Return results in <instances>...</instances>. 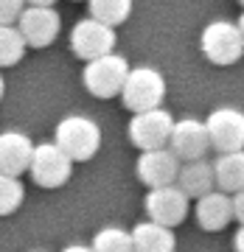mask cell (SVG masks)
<instances>
[{"label":"cell","instance_id":"obj_1","mask_svg":"<svg viewBox=\"0 0 244 252\" xmlns=\"http://www.w3.org/2000/svg\"><path fill=\"white\" fill-rule=\"evenodd\" d=\"M199 48L210 64H219V67L236 64L244 56V36L239 23H230V20L208 23L199 34Z\"/></svg>","mask_w":244,"mask_h":252},{"label":"cell","instance_id":"obj_2","mask_svg":"<svg viewBox=\"0 0 244 252\" xmlns=\"http://www.w3.org/2000/svg\"><path fill=\"white\" fill-rule=\"evenodd\" d=\"M129 62L124 59L121 54H104L99 59H90L81 70V81L90 95L96 98H115L121 95L124 84H127V76H129Z\"/></svg>","mask_w":244,"mask_h":252},{"label":"cell","instance_id":"obj_3","mask_svg":"<svg viewBox=\"0 0 244 252\" xmlns=\"http://www.w3.org/2000/svg\"><path fill=\"white\" fill-rule=\"evenodd\" d=\"M56 143L73 157V162L93 160L101 149V129L93 118L68 115L56 124Z\"/></svg>","mask_w":244,"mask_h":252},{"label":"cell","instance_id":"obj_4","mask_svg":"<svg viewBox=\"0 0 244 252\" xmlns=\"http://www.w3.org/2000/svg\"><path fill=\"white\" fill-rule=\"evenodd\" d=\"M124 107L129 112H143V109H154L160 107L166 98V79L160 70L154 67H132L127 76V84L121 90Z\"/></svg>","mask_w":244,"mask_h":252},{"label":"cell","instance_id":"obj_5","mask_svg":"<svg viewBox=\"0 0 244 252\" xmlns=\"http://www.w3.org/2000/svg\"><path fill=\"white\" fill-rule=\"evenodd\" d=\"M174 121L172 112H166L163 107L143 109V112H132L129 121V140L132 146H138L140 152H152V149H166L172 140L174 132Z\"/></svg>","mask_w":244,"mask_h":252},{"label":"cell","instance_id":"obj_6","mask_svg":"<svg viewBox=\"0 0 244 252\" xmlns=\"http://www.w3.org/2000/svg\"><path fill=\"white\" fill-rule=\"evenodd\" d=\"M28 174L39 188H62L73 174V157L56 140L54 143H39L34 149Z\"/></svg>","mask_w":244,"mask_h":252},{"label":"cell","instance_id":"obj_7","mask_svg":"<svg viewBox=\"0 0 244 252\" xmlns=\"http://www.w3.org/2000/svg\"><path fill=\"white\" fill-rule=\"evenodd\" d=\"M70 51L84 62L112 54L115 51V26H107L96 17L79 20L70 31Z\"/></svg>","mask_w":244,"mask_h":252},{"label":"cell","instance_id":"obj_8","mask_svg":"<svg viewBox=\"0 0 244 252\" xmlns=\"http://www.w3.org/2000/svg\"><path fill=\"white\" fill-rule=\"evenodd\" d=\"M210 135V149L216 152H239L244 149V112L236 107H216L205 118Z\"/></svg>","mask_w":244,"mask_h":252},{"label":"cell","instance_id":"obj_9","mask_svg":"<svg viewBox=\"0 0 244 252\" xmlns=\"http://www.w3.org/2000/svg\"><path fill=\"white\" fill-rule=\"evenodd\" d=\"M188 193L174 182V185H163V188H149L146 196V213L152 221L166 227H177L188 216Z\"/></svg>","mask_w":244,"mask_h":252},{"label":"cell","instance_id":"obj_10","mask_svg":"<svg viewBox=\"0 0 244 252\" xmlns=\"http://www.w3.org/2000/svg\"><path fill=\"white\" fill-rule=\"evenodd\" d=\"M17 28L23 31L28 48H48L59 36L62 17L54 6H31L28 3L17 20Z\"/></svg>","mask_w":244,"mask_h":252},{"label":"cell","instance_id":"obj_11","mask_svg":"<svg viewBox=\"0 0 244 252\" xmlns=\"http://www.w3.org/2000/svg\"><path fill=\"white\" fill-rule=\"evenodd\" d=\"M182 160L166 146V149H152V152H140L138 157V180L146 188H163V185H174L180 177Z\"/></svg>","mask_w":244,"mask_h":252},{"label":"cell","instance_id":"obj_12","mask_svg":"<svg viewBox=\"0 0 244 252\" xmlns=\"http://www.w3.org/2000/svg\"><path fill=\"white\" fill-rule=\"evenodd\" d=\"M169 149H172L182 162L191 160H202L210 149V135L205 121H197V118H182L174 124L172 140H169Z\"/></svg>","mask_w":244,"mask_h":252},{"label":"cell","instance_id":"obj_13","mask_svg":"<svg viewBox=\"0 0 244 252\" xmlns=\"http://www.w3.org/2000/svg\"><path fill=\"white\" fill-rule=\"evenodd\" d=\"M36 146L31 143V137L23 132H3L0 135V174H11L20 177L31 168V157H34Z\"/></svg>","mask_w":244,"mask_h":252},{"label":"cell","instance_id":"obj_14","mask_svg":"<svg viewBox=\"0 0 244 252\" xmlns=\"http://www.w3.org/2000/svg\"><path fill=\"white\" fill-rule=\"evenodd\" d=\"M233 193L227 190H210L197 199V221L202 230L219 233L233 221Z\"/></svg>","mask_w":244,"mask_h":252},{"label":"cell","instance_id":"obj_15","mask_svg":"<svg viewBox=\"0 0 244 252\" xmlns=\"http://www.w3.org/2000/svg\"><path fill=\"white\" fill-rule=\"evenodd\" d=\"M132 241H135V252H174L177 250L174 227L157 224L152 219L132 227Z\"/></svg>","mask_w":244,"mask_h":252},{"label":"cell","instance_id":"obj_16","mask_svg":"<svg viewBox=\"0 0 244 252\" xmlns=\"http://www.w3.org/2000/svg\"><path fill=\"white\" fill-rule=\"evenodd\" d=\"M177 185H180L191 199H199V196H205V193L213 190V185H216V171H213V165H210L205 157H202V160L182 162Z\"/></svg>","mask_w":244,"mask_h":252},{"label":"cell","instance_id":"obj_17","mask_svg":"<svg viewBox=\"0 0 244 252\" xmlns=\"http://www.w3.org/2000/svg\"><path fill=\"white\" fill-rule=\"evenodd\" d=\"M213 171H216V185L219 190L236 193L244 188V149L239 152H222L213 162Z\"/></svg>","mask_w":244,"mask_h":252},{"label":"cell","instance_id":"obj_18","mask_svg":"<svg viewBox=\"0 0 244 252\" xmlns=\"http://www.w3.org/2000/svg\"><path fill=\"white\" fill-rule=\"evenodd\" d=\"M26 36H23V31L17 28V23L14 26H0V67H11V64H17L20 59H23V54H26Z\"/></svg>","mask_w":244,"mask_h":252},{"label":"cell","instance_id":"obj_19","mask_svg":"<svg viewBox=\"0 0 244 252\" xmlns=\"http://www.w3.org/2000/svg\"><path fill=\"white\" fill-rule=\"evenodd\" d=\"M90 17L107 23V26H121L132 14V0H87Z\"/></svg>","mask_w":244,"mask_h":252},{"label":"cell","instance_id":"obj_20","mask_svg":"<svg viewBox=\"0 0 244 252\" xmlns=\"http://www.w3.org/2000/svg\"><path fill=\"white\" fill-rule=\"evenodd\" d=\"M93 250L96 252H135L132 233L124 227H104L93 235Z\"/></svg>","mask_w":244,"mask_h":252},{"label":"cell","instance_id":"obj_21","mask_svg":"<svg viewBox=\"0 0 244 252\" xmlns=\"http://www.w3.org/2000/svg\"><path fill=\"white\" fill-rule=\"evenodd\" d=\"M23 196H26V188H23L20 177L0 174V216H11L23 205Z\"/></svg>","mask_w":244,"mask_h":252},{"label":"cell","instance_id":"obj_22","mask_svg":"<svg viewBox=\"0 0 244 252\" xmlns=\"http://www.w3.org/2000/svg\"><path fill=\"white\" fill-rule=\"evenodd\" d=\"M28 0H0V26H14Z\"/></svg>","mask_w":244,"mask_h":252},{"label":"cell","instance_id":"obj_23","mask_svg":"<svg viewBox=\"0 0 244 252\" xmlns=\"http://www.w3.org/2000/svg\"><path fill=\"white\" fill-rule=\"evenodd\" d=\"M233 216L239 224H244V188L233 193Z\"/></svg>","mask_w":244,"mask_h":252},{"label":"cell","instance_id":"obj_24","mask_svg":"<svg viewBox=\"0 0 244 252\" xmlns=\"http://www.w3.org/2000/svg\"><path fill=\"white\" fill-rule=\"evenodd\" d=\"M233 250L236 252H244V224L236 230V235H233Z\"/></svg>","mask_w":244,"mask_h":252},{"label":"cell","instance_id":"obj_25","mask_svg":"<svg viewBox=\"0 0 244 252\" xmlns=\"http://www.w3.org/2000/svg\"><path fill=\"white\" fill-rule=\"evenodd\" d=\"M62 252H96V250H93V244L90 247H84V244H70V247H65Z\"/></svg>","mask_w":244,"mask_h":252},{"label":"cell","instance_id":"obj_26","mask_svg":"<svg viewBox=\"0 0 244 252\" xmlns=\"http://www.w3.org/2000/svg\"><path fill=\"white\" fill-rule=\"evenodd\" d=\"M28 3H31V6H54L56 0H28Z\"/></svg>","mask_w":244,"mask_h":252},{"label":"cell","instance_id":"obj_27","mask_svg":"<svg viewBox=\"0 0 244 252\" xmlns=\"http://www.w3.org/2000/svg\"><path fill=\"white\" fill-rule=\"evenodd\" d=\"M3 93H6V81H3V76H0V98H3Z\"/></svg>","mask_w":244,"mask_h":252},{"label":"cell","instance_id":"obj_28","mask_svg":"<svg viewBox=\"0 0 244 252\" xmlns=\"http://www.w3.org/2000/svg\"><path fill=\"white\" fill-rule=\"evenodd\" d=\"M239 28H242V36H244V11H242V17H239Z\"/></svg>","mask_w":244,"mask_h":252},{"label":"cell","instance_id":"obj_29","mask_svg":"<svg viewBox=\"0 0 244 252\" xmlns=\"http://www.w3.org/2000/svg\"><path fill=\"white\" fill-rule=\"evenodd\" d=\"M239 3H242V6H244V0H239Z\"/></svg>","mask_w":244,"mask_h":252}]
</instances>
